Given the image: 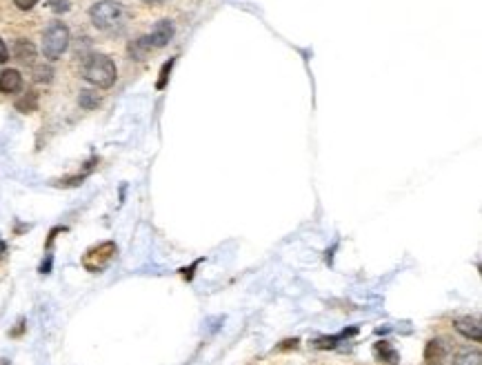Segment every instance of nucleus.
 I'll return each mask as SVG.
<instances>
[{
  "label": "nucleus",
  "mask_w": 482,
  "mask_h": 365,
  "mask_svg": "<svg viewBox=\"0 0 482 365\" xmlns=\"http://www.w3.org/2000/svg\"><path fill=\"white\" fill-rule=\"evenodd\" d=\"M82 76L87 78L91 85H96L100 89H107V87L113 85V82H116L118 69H116V63H113L109 56L93 54L82 65Z\"/></svg>",
  "instance_id": "1"
},
{
  "label": "nucleus",
  "mask_w": 482,
  "mask_h": 365,
  "mask_svg": "<svg viewBox=\"0 0 482 365\" xmlns=\"http://www.w3.org/2000/svg\"><path fill=\"white\" fill-rule=\"evenodd\" d=\"M89 18L96 30L100 32H116L125 21V9L116 0H100L89 9Z\"/></svg>",
  "instance_id": "2"
},
{
  "label": "nucleus",
  "mask_w": 482,
  "mask_h": 365,
  "mask_svg": "<svg viewBox=\"0 0 482 365\" xmlns=\"http://www.w3.org/2000/svg\"><path fill=\"white\" fill-rule=\"evenodd\" d=\"M69 41H71V36H69L67 25L58 23V21L51 23L43 34V54H45V58L47 60H58L60 56L67 52Z\"/></svg>",
  "instance_id": "3"
},
{
  "label": "nucleus",
  "mask_w": 482,
  "mask_h": 365,
  "mask_svg": "<svg viewBox=\"0 0 482 365\" xmlns=\"http://www.w3.org/2000/svg\"><path fill=\"white\" fill-rule=\"evenodd\" d=\"M116 243H111V241H105V243H100V245L96 247H91L87 254L82 256V267L87 269V272H93V274H98L102 272L111 261L113 256H116Z\"/></svg>",
  "instance_id": "4"
},
{
  "label": "nucleus",
  "mask_w": 482,
  "mask_h": 365,
  "mask_svg": "<svg viewBox=\"0 0 482 365\" xmlns=\"http://www.w3.org/2000/svg\"><path fill=\"white\" fill-rule=\"evenodd\" d=\"M174 34H176V27H174L172 21H160L154 30H151V34L147 36V38H149V43H151L154 49H160V47L169 45V41L174 38Z\"/></svg>",
  "instance_id": "5"
},
{
  "label": "nucleus",
  "mask_w": 482,
  "mask_h": 365,
  "mask_svg": "<svg viewBox=\"0 0 482 365\" xmlns=\"http://www.w3.org/2000/svg\"><path fill=\"white\" fill-rule=\"evenodd\" d=\"M453 327L471 341H482V323L478 316H460V319L453 321Z\"/></svg>",
  "instance_id": "6"
},
{
  "label": "nucleus",
  "mask_w": 482,
  "mask_h": 365,
  "mask_svg": "<svg viewBox=\"0 0 482 365\" xmlns=\"http://www.w3.org/2000/svg\"><path fill=\"white\" fill-rule=\"evenodd\" d=\"M36 45L32 41H16L14 45V58L21 63V65H27V67H34V63H36Z\"/></svg>",
  "instance_id": "7"
},
{
  "label": "nucleus",
  "mask_w": 482,
  "mask_h": 365,
  "mask_svg": "<svg viewBox=\"0 0 482 365\" xmlns=\"http://www.w3.org/2000/svg\"><path fill=\"white\" fill-rule=\"evenodd\" d=\"M445 359H447V345H445V341L431 339L427 343V348H424V361H427L429 365H440V363H445Z\"/></svg>",
  "instance_id": "8"
},
{
  "label": "nucleus",
  "mask_w": 482,
  "mask_h": 365,
  "mask_svg": "<svg viewBox=\"0 0 482 365\" xmlns=\"http://www.w3.org/2000/svg\"><path fill=\"white\" fill-rule=\"evenodd\" d=\"M23 87V76L18 69H5L0 71V91L3 93H16Z\"/></svg>",
  "instance_id": "9"
},
{
  "label": "nucleus",
  "mask_w": 482,
  "mask_h": 365,
  "mask_svg": "<svg viewBox=\"0 0 482 365\" xmlns=\"http://www.w3.org/2000/svg\"><path fill=\"white\" fill-rule=\"evenodd\" d=\"M374 354H376V359L385 365H398V352H395V348L389 341H378Z\"/></svg>",
  "instance_id": "10"
},
{
  "label": "nucleus",
  "mask_w": 482,
  "mask_h": 365,
  "mask_svg": "<svg viewBox=\"0 0 482 365\" xmlns=\"http://www.w3.org/2000/svg\"><path fill=\"white\" fill-rule=\"evenodd\" d=\"M151 49H154V47H151V43H149L147 36H140V38L131 41L129 47H127V52H129V56H131L134 60H145Z\"/></svg>",
  "instance_id": "11"
},
{
  "label": "nucleus",
  "mask_w": 482,
  "mask_h": 365,
  "mask_svg": "<svg viewBox=\"0 0 482 365\" xmlns=\"http://www.w3.org/2000/svg\"><path fill=\"white\" fill-rule=\"evenodd\" d=\"M453 365H482V357L478 350L465 348L453 357Z\"/></svg>",
  "instance_id": "12"
},
{
  "label": "nucleus",
  "mask_w": 482,
  "mask_h": 365,
  "mask_svg": "<svg viewBox=\"0 0 482 365\" xmlns=\"http://www.w3.org/2000/svg\"><path fill=\"white\" fill-rule=\"evenodd\" d=\"M38 107V96H36V91H27L25 96L16 102V109L18 111H23V114H32V111Z\"/></svg>",
  "instance_id": "13"
},
{
  "label": "nucleus",
  "mask_w": 482,
  "mask_h": 365,
  "mask_svg": "<svg viewBox=\"0 0 482 365\" xmlns=\"http://www.w3.org/2000/svg\"><path fill=\"white\" fill-rule=\"evenodd\" d=\"M78 105H80L82 109H96V107L100 105V93L89 91V89L80 91V96H78Z\"/></svg>",
  "instance_id": "14"
},
{
  "label": "nucleus",
  "mask_w": 482,
  "mask_h": 365,
  "mask_svg": "<svg viewBox=\"0 0 482 365\" xmlns=\"http://www.w3.org/2000/svg\"><path fill=\"white\" fill-rule=\"evenodd\" d=\"M54 78V69H51V65H36L34 67V80L36 82H51Z\"/></svg>",
  "instance_id": "15"
},
{
  "label": "nucleus",
  "mask_w": 482,
  "mask_h": 365,
  "mask_svg": "<svg viewBox=\"0 0 482 365\" xmlns=\"http://www.w3.org/2000/svg\"><path fill=\"white\" fill-rule=\"evenodd\" d=\"M174 65H176V58H169V60L163 65V69H160V78H158V82H156V87H158V89H165V87H167L169 74H172Z\"/></svg>",
  "instance_id": "16"
},
{
  "label": "nucleus",
  "mask_w": 482,
  "mask_h": 365,
  "mask_svg": "<svg viewBox=\"0 0 482 365\" xmlns=\"http://www.w3.org/2000/svg\"><path fill=\"white\" fill-rule=\"evenodd\" d=\"M14 5L21 9V12H30V9L38 5V0H14Z\"/></svg>",
  "instance_id": "17"
},
{
  "label": "nucleus",
  "mask_w": 482,
  "mask_h": 365,
  "mask_svg": "<svg viewBox=\"0 0 482 365\" xmlns=\"http://www.w3.org/2000/svg\"><path fill=\"white\" fill-rule=\"evenodd\" d=\"M7 60H9V49H7L5 41L0 38V63H7Z\"/></svg>",
  "instance_id": "18"
},
{
  "label": "nucleus",
  "mask_w": 482,
  "mask_h": 365,
  "mask_svg": "<svg viewBox=\"0 0 482 365\" xmlns=\"http://www.w3.org/2000/svg\"><path fill=\"white\" fill-rule=\"evenodd\" d=\"M69 5H67V0H58V3H56L54 0V9H58V12H65V9H67Z\"/></svg>",
  "instance_id": "19"
},
{
  "label": "nucleus",
  "mask_w": 482,
  "mask_h": 365,
  "mask_svg": "<svg viewBox=\"0 0 482 365\" xmlns=\"http://www.w3.org/2000/svg\"><path fill=\"white\" fill-rule=\"evenodd\" d=\"M145 5H160V3H165V0H143Z\"/></svg>",
  "instance_id": "20"
},
{
  "label": "nucleus",
  "mask_w": 482,
  "mask_h": 365,
  "mask_svg": "<svg viewBox=\"0 0 482 365\" xmlns=\"http://www.w3.org/2000/svg\"><path fill=\"white\" fill-rule=\"evenodd\" d=\"M5 252V243H3V239H0V254H3Z\"/></svg>",
  "instance_id": "21"
},
{
  "label": "nucleus",
  "mask_w": 482,
  "mask_h": 365,
  "mask_svg": "<svg viewBox=\"0 0 482 365\" xmlns=\"http://www.w3.org/2000/svg\"><path fill=\"white\" fill-rule=\"evenodd\" d=\"M0 365H9V361L7 359H0Z\"/></svg>",
  "instance_id": "22"
}]
</instances>
